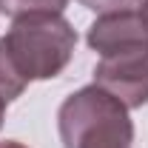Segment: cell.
<instances>
[{
  "instance_id": "6da1fadb",
  "label": "cell",
  "mask_w": 148,
  "mask_h": 148,
  "mask_svg": "<svg viewBox=\"0 0 148 148\" xmlns=\"http://www.w3.org/2000/svg\"><path fill=\"white\" fill-rule=\"evenodd\" d=\"M88 46L100 54L94 86L117 97L125 108L148 103V14L120 12L100 14L88 26Z\"/></svg>"
},
{
  "instance_id": "7a4b0ae2",
  "label": "cell",
  "mask_w": 148,
  "mask_h": 148,
  "mask_svg": "<svg viewBox=\"0 0 148 148\" xmlns=\"http://www.w3.org/2000/svg\"><path fill=\"white\" fill-rule=\"evenodd\" d=\"M57 128L63 148H131L134 143L128 108L100 86L66 97L57 111Z\"/></svg>"
},
{
  "instance_id": "3957f363",
  "label": "cell",
  "mask_w": 148,
  "mask_h": 148,
  "mask_svg": "<svg viewBox=\"0 0 148 148\" xmlns=\"http://www.w3.org/2000/svg\"><path fill=\"white\" fill-rule=\"evenodd\" d=\"M3 43L26 83L51 80L69 66L77 46V32L63 14L40 12L14 17Z\"/></svg>"
},
{
  "instance_id": "277c9868",
  "label": "cell",
  "mask_w": 148,
  "mask_h": 148,
  "mask_svg": "<svg viewBox=\"0 0 148 148\" xmlns=\"http://www.w3.org/2000/svg\"><path fill=\"white\" fill-rule=\"evenodd\" d=\"M26 86H29V83L23 80V74L17 71V66L12 63L6 43L0 40V97H3L6 103H12V100H17L20 94H23Z\"/></svg>"
},
{
  "instance_id": "5b68a950",
  "label": "cell",
  "mask_w": 148,
  "mask_h": 148,
  "mask_svg": "<svg viewBox=\"0 0 148 148\" xmlns=\"http://www.w3.org/2000/svg\"><path fill=\"white\" fill-rule=\"evenodd\" d=\"M66 3L69 0H0V14L6 17H23V14H40V12L60 14Z\"/></svg>"
},
{
  "instance_id": "8992f818",
  "label": "cell",
  "mask_w": 148,
  "mask_h": 148,
  "mask_svg": "<svg viewBox=\"0 0 148 148\" xmlns=\"http://www.w3.org/2000/svg\"><path fill=\"white\" fill-rule=\"evenodd\" d=\"M86 9L97 14H120V12H140L148 6V0H80Z\"/></svg>"
},
{
  "instance_id": "52a82bcc",
  "label": "cell",
  "mask_w": 148,
  "mask_h": 148,
  "mask_svg": "<svg viewBox=\"0 0 148 148\" xmlns=\"http://www.w3.org/2000/svg\"><path fill=\"white\" fill-rule=\"evenodd\" d=\"M0 148H26L23 143H17V140H3L0 143Z\"/></svg>"
},
{
  "instance_id": "ba28073f",
  "label": "cell",
  "mask_w": 148,
  "mask_h": 148,
  "mask_svg": "<svg viewBox=\"0 0 148 148\" xmlns=\"http://www.w3.org/2000/svg\"><path fill=\"white\" fill-rule=\"evenodd\" d=\"M6 106H9V103L0 97V125H3V117H6Z\"/></svg>"
}]
</instances>
